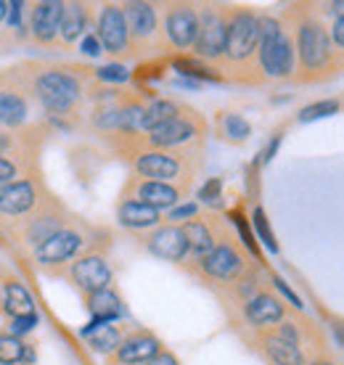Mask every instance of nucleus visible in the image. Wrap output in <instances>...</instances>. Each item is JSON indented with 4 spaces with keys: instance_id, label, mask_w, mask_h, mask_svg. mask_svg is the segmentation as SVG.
Here are the masks:
<instances>
[{
    "instance_id": "1",
    "label": "nucleus",
    "mask_w": 344,
    "mask_h": 365,
    "mask_svg": "<svg viewBox=\"0 0 344 365\" xmlns=\"http://www.w3.org/2000/svg\"><path fill=\"white\" fill-rule=\"evenodd\" d=\"M291 46H294V83H326L342 72V51H336L326 24L305 9H289Z\"/></svg>"
},
{
    "instance_id": "2",
    "label": "nucleus",
    "mask_w": 344,
    "mask_h": 365,
    "mask_svg": "<svg viewBox=\"0 0 344 365\" xmlns=\"http://www.w3.org/2000/svg\"><path fill=\"white\" fill-rule=\"evenodd\" d=\"M24 80L29 85V93L40 109L51 119V128L64 125L66 119L77 117L85 96L82 77H93V69L80 66H54V64H21Z\"/></svg>"
},
{
    "instance_id": "3",
    "label": "nucleus",
    "mask_w": 344,
    "mask_h": 365,
    "mask_svg": "<svg viewBox=\"0 0 344 365\" xmlns=\"http://www.w3.org/2000/svg\"><path fill=\"white\" fill-rule=\"evenodd\" d=\"M204 151H162V148H143L138 151L130 165L133 175L143 180L167 182L175 188H183L188 193L201 165H204Z\"/></svg>"
},
{
    "instance_id": "4",
    "label": "nucleus",
    "mask_w": 344,
    "mask_h": 365,
    "mask_svg": "<svg viewBox=\"0 0 344 365\" xmlns=\"http://www.w3.org/2000/svg\"><path fill=\"white\" fill-rule=\"evenodd\" d=\"M260 27V40H257V69L263 80H289L294 77V46L286 24L275 16H257Z\"/></svg>"
},
{
    "instance_id": "5",
    "label": "nucleus",
    "mask_w": 344,
    "mask_h": 365,
    "mask_svg": "<svg viewBox=\"0 0 344 365\" xmlns=\"http://www.w3.org/2000/svg\"><path fill=\"white\" fill-rule=\"evenodd\" d=\"M209 222H212V230H215V247L209 249L188 273L199 275L201 281H220L233 286L236 281H241L244 275L252 273V267L246 262L244 252L236 247L233 236L226 233L223 222L218 217H209Z\"/></svg>"
},
{
    "instance_id": "6",
    "label": "nucleus",
    "mask_w": 344,
    "mask_h": 365,
    "mask_svg": "<svg viewBox=\"0 0 344 365\" xmlns=\"http://www.w3.org/2000/svg\"><path fill=\"white\" fill-rule=\"evenodd\" d=\"M207 140V122L204 114L183 103L181 111L159 128L141 135V151L143 148H162V151H204Z\"/></svg>"
},
{
    "instance_id": "7",
    "label": "nucleus",
    "mask_w": 344,
    "mask_h": 365,
    "mask_svg": "<svg viewBox=\"0 0 344 365\" xmlns=\"http://www.w3.org/2000/svg\"><path fill=\"white\" fill-rule=\"evenodd\" d=\"M72 215L64 210V204L56 199L54 193L48 196L43 204H37L35 210L21 215V217L11 220L9 230L14 233V241H19L21 247H27L35 252L40 244H46L48 238L66 228L72 222Z\"/></svg>"
},
{
    "instance_id": "8",
    "label": "nucleus",
    "mask_w": 344,
    "mask_h": 365,
    "mask_svg": "<svg viewBox=\"0 0 344 365\" xmlns=\"http://www.w3.org/2000/svg\"><path fill=\"white\" fill-rule=\"evenodd\" d=\"M32 106H37L29 85L24 80L21 64L0 74V128L21 130L32 125Z\"/></svg>"
},
{
    "instance_id": "9",
    "label": "nucleus",
    "mask_w": 344,
    "mask_h": 365,
    "mask_svg": "<svg viewBox=\"0 0 344 365\" xmlns=\"http://www.w3.org/2000/svg\"><path fill=\"white\" fill-rule=\"evenodd\" d=\"M77 220H72L66 228H61L59 233H54L46 244H40V247L32 252L35 262L40 267H46L48 273L56 275L61 267L69 265L80 252L82 255L88 252V236L80 230V222H77Z\"/></svg>"
},
{
    "instance_id": "10",
    "label": "nucleus",
    "mask_w": 344,
    "mask_h": 365,
    "mask_svg": "<svg viewBox=\"0 0 344 365\" xmlns=\"http://www.w3.org/2000/svg\"><path fill=\"white\" fill-rule=\"evenodd\" d=\"M125 16L127 40H130V56L148 53L154 48H162V35H159V6L154 3H125L122 6Z\"/></svg>"
},
{
    "instance_id": "11",
    "label": "nucleus",
    "mask_w": 344,
    "mask_h": 365,
    "mask_svg": "<svg viewBox=\"0 0 344 365\" xmlns=\"http://www.w3.org/2000/svg\"><path fill=\"white\" fill-rule=\"evenodd\" d=\"M193 58L218 69L226 58V9L207 6L199 11V29L193 40Z\"/></svg>"
},
{
    "instance_id": "12",
    "label": "nucleus",
    "mask_w": 344,
    "mask_h": 365,
    "mask_svg": "<svg viewBox=\"0 0 344 365\" xmlns=\"http://www.w3.org/2000/svg\"><path fill=\"white\" fill-rule=\"evenodd\" d=\"M56 275H64L82 297L103 292V289H109L111 283V267L101 252H85V255L74 257L72 262L61 267Z\"/></svg>"
},
{
    "instance_id": "13",
    "label": "nucleus",
    "mask_w": 344,
    "mask_h": 365,
    "mask_svg": "<svg viewBox=\"0 0 344 365\" xmlns=\"http://www.w3.org/2000/svg\"><path fill=\"white\" fill-rule=\"evenodd\" d=\"M196 29H199V11L191 3H167L162 9V24H159V35H162V46L172 51H186L193 46L196 40Z\"/></svg>"
},
{
    "instance_id": "14",
    "label": "nucleus",
    "mask_w": 344,
    "mask_h": 365,
    "mask_svg": "<svg viewBox=\"0 0 344 365\" xmlns=\"http://www.w3.org/2000/svg\"><path fill=\"white\" fill-rule=\"evenodd\" d=\"M51 196V191L46 188L43 178H19L14 182H6L0 185V217L6 220H16L21 215H27L43 204V201Z\"/></svg>"
},
{
    "instance_id": "15",
    "label": "nucleus",
    "mask_w": 344,
    "mask_h": 365,
    "mask_svg": "<svg viewBox=\"0 0 344 365\" xmlns=\"http://www.w3.org/2000/svg\"><path fill=\"white\" fill-rule=\"evenodd\" d=\"M119 199L138 201V204H143V207L164 212V210L178 207V204L186 199V191H183V188H175V185H167V182L143 180V178L130 175L125 180V185H122V196H119Z\"/></svg>"
},
{
    "instance_id": "16",
    "label": "nucleus",
    "mask_w": 344,
    "mask_h": 365,
    "mask_svg": "<svg viewBox=\"0 0 344 365\" xmlns=\"http://www.w3.org/2000/svg\"><path fill=\"white\" fill-rule=\"evenodd\" d=\"M93 32H96V37H98V43L106 56H111V58L130 56V40H127L122 6H117V3H106V6L101 9L98 24H96Z\"/></svg>"
},
{
    "instance_id": "17",
    "label": "nucleus",
    "mask_w": 344,
    "mask_h": 365,
    "mask_svg": "<svg viewBox=\"0 0 344 365\" xmlns=\"http://www.w3.org/2000/svg\"><path fill=\"white\" fill-rule=\"evenodd\" d=\"M61 0H40L29 9L27 35L37 46L54 48L59 43V24H61Z\"/></svg>"
},
{
    "instance_id": "18",
    "label": "nucleus",
    "mask_w": 344,
    "mask_h": 365,
    "mask_svg": "<svg viewBox=\"0 0 344 365\" xmlns=\"http://www.w3.org/2000/svg\"><path fill=\"white\" fill-rule=\"evenodd\" d=\"M146 249L151 252L159 259H167V262H178L183 265V259L188 257V247H186V238H183L181 225H156L148 236L143 238Z\"/></svg>"
},
{
    "instance_id": "19",
    "label": "nucleus",
    "mask_w": 344,
    "mask_h": 365,
    "mask_svg": "<svg viewBox=\"0 0 344 365\" xmlns=\"http://www.w3.org/2000/svg\"><path fill=\"white\" fill-rule=\"evenodd\" d=\"M283 315H286L283 302L270 292L254 294L252 299H246L244 304H241V318H244V323H249L254 331L273 329Z\"/></svg>"
},
{
    "instance_id": "20",
    "label": "nucleus",
    "mask_w": 344,
    "mask_h": 365,
    "mask_svg": "<svg viewBox=\"0 0 344 365\" xmlns=\"http://www.w3.org/2000/svg\"><path fill=\"white\" fill-rule=\"evenodd\" d=\"M162 349L159 339L148 331H136L119 341V347L109 355V365H143Z\"/></svg>"
},
{
    "instance_id": "21",
    "label": "nucleus",
    "mask_w": 344,
    "mask_h": 365,
    "mask_svg": "<svg viewBox=\"0 0 344 365\" xmlns=\"http://www.w3.org/2000/svg\"><path fill=\"white\" fill-rule=\"evenodd\" d=\"M181 230H183V238H186V247H188V257L183 259V265H186V270H191L201 257L207 255L209 249L215 247V230H212L209 217L186 220L181 225Z\"/></svg>"
},
{
    "instance_id": "22",
    "label": "nucleus",
    "mask_w": 344,
    "mask_h": 365,
    "mask_svg": "<svg viewBox=\"0 0 344 365\" xmlns=\"http://www.w3.org/2000/svg\"><path fill=\"white\" fill-rule=\"evenodd\" d=\"M85 32H91V6L88 3H64L59 40L64 46H72V43L82 40Z\"/></svg>"
},
{
    "instance_id": "23",
    "label": "nucleus",
    "mask_w": 344,
    "mask_h": 365,
    "mask_svg": "<svg viewBox=\"0 0 344 365\" xmlns=\"http://www.w3.org/2000/svg\"><path fill=\"white\" fill-rule=\"evenodd\" d=\"M257 344L263 347L265 357H268L273 365H305L308 363L305 352H302L297 344H291V341H286V339L275 336L273 331H260Z\"/></svg>"
},
{
    "instance_id": "24",
    "label": "nucleus",
    "mask_w": 344,
    "mask_h": 365,
    "mask_svg": "<svg viewBox=\"0 0 344 365\" xmlns=\"http://www.w3.org/2000/svg\"><path fill=\"white\" fill-rule=\"evenodd\" d=\"M85 304H88V312L93 315V320L82 329V336L91 334L96 326L114 323V320H119V315H122V302H119V297L111 292V289H103V292H98V294L85 297Z\"/></svg>"
},
{
    "instance_id": "25",
    "label": "nucleus",
    "mask_w": 344,
    "mask_h": 365,
    "mask_svg": "<svg viewBox=\"0 0 344 365\" xmlns=\"http://www.w3.org/2000/svg\"><path fill=\"white\" fill-rule=\"evenodd\" d=\"M117 220H119V225H122V228L143 233V230H154L164 217H162V212L151 210V207H143V204H138V201L119 199Z\"/></svg>"
},
{
    "instance_id": "26",
    "label": "nucleus",
    "mask_w": 344,
    "mask_h": 365,
    "mask_svg": "<svg viewBox=\"0 0 344 365\" xmlns=\"http://www.w3.org/2000/svg\"><path fill=\"white\" fill-rule=\"evenodd\" d=\"M0 307L9 318H19V315H29L35 312V302L29 297V292L24 289V283L14 278L11 273H6L3 278V299H0Z\"/></svg>"
},
{
    "instance_id": "27",
    "label": "nucleus",
    "mask_w": 344,
    "mask_h": 365,
    "mask_svg": "<svg viewBox=\"0 0 344 365\" xmlns=\"http://www.w3.org/2000/svg\"><path fill=\"white\" fill-rule=\"evenodd\" d=\"M215 133L220 140H226L231 146H244L252 135V125L236 111H220L215 117Z\"/></svg>"
},
{
    "instance_id": "28",
    "label": "nucleus",
    "mask_w": 344,
    "mask_h": 365,
    "mask_svg": "<svg viewBox=\"0 0 344 365\" xmlns=\"http://www.w3.org/2000/svg\"><path fill=\"white\" fill-rule=\"evenodd\" d=\"M170 64L175 66V72L181 74V80H191V83H196V85L226 83L215 66L204 64V61L193 58V56H175V58H170Z\"/></svg>"
},
{
    "instance_id": "29",
    "label": "nucleus",
    "mask_w": 344,
    "mask_h": 365,
    "mask_svg": "<svg viewBox=\"0 0 344 365\" xmlns=\"http://www.w3.org/2000/svg\"><path fill=\"white\" fill-rule=\"evenodd\" d=\"M181 101H172V98H151L146 101L143 114H141V133H148V130L159 128L164 122H170L178 111H181Z\"/></svg>"
},
{
    "instance_id": "30",
    "label": "nucleus",
    "mask_w": 344,
    "mask_h": 365,
    "mask_svg": "<svg viewBox=\"0 0 344 365\" xmlns=\"http://www.w3.org/2000/svg\"><path fill=\"white\" fill-rule=\"evenodd\" d=\"M85 339H88V347L93 352L111 355L119 347V341H122V329H117L114 323H103V326H96L91 334H85Z\"/></svg>"
},
{
    "instance_id": "31",
    "label": "nucleus",
    "mask_w": 344,
    "mask_h": 365,
    "mask_svg": "<svg viewBox=\"0 0 344 365\" xmlns=\"http://www.w3.org/2000/svg\"><path fill=\"white\" fill-rule=\"evenodd\" d=\"M24 339H16L11 334H0V365H21L24 360Z\"/></svg>"
},
{
    "instance_id": "32",
    "label": "nucleus",
    "mask_w": 344,
    "mask_h": 365,
    "mask_svg": "<svg viewBox=\"0 0 344 365\" xmlns=\"http://www.w3.org/2000/svg\"><path fill=\"white\" fill-rule=\"evenodd\" d=\"M336 111H339V101H318V103H310L305 109L299 111V122H315V119H323V117H334Z\"/></svg>"
},
{
    "instance_id": "33",
    "label": "nucleus",
    "mask_w": 344,
    "mask_h": 365,
    "mask_svg": "<svg viewBox=\"0 0 344 365\" xmlns=\"http://www.w3.org/2000/svg\"><path fill=\"white\" fill-rule=\"evenodd\" d=\"M93 77L98 80V83H127L130 80V72H127L122 64H106V66H98V69H93Z\"/></svg>"
},
{
    "instance_id": "34",
    "label": "nucleus",
    "mask_w": 344,
    "mask_h": 365,
    "mask_svg": "<svg viewBox=\"0 0 344 365\" xmlns=\"http://www.w3.org/2000/svg\"><path fill=\"white\" fill-rule=\"evenodd\" d=\"M37 326V312H29V315H19V318H11V326H9V334L11 336H27V334H32Z\"/></svg>"
},
{
    "instance_id": "35",
    "label": "nucleus",
    "mask_w": 344,
    "mask_h": 365,
    "mask_svg": "<svg viewBox=\"0 0 344 365\" xmlns=\"http://www.w3.org/2000/svg\"><path fill=\"white\" fill-rule=\"evenodd\" d=\"M199 199L204 204H212V207H220V199H223V180L220 178H212L199 188Z\"/></svg>"
},
{
    "instance_id": "36",
    "label": "nucleus",
    "mask_w": 344,
    "mask_h": 365,
    "mask_svg": "<svg viewBox=\"0 0 344 365\" xmlns=\"http://www.w3.org/2000/svg\"><path fill=\"white\" fill-rule=\"evenodd\" d=\"M199 217V204H178V207H172L167 220H170V225H178L183 220H193Z\"/></svg>"
},
{
    "instance_id": "37",
    "label": "nucleus",
    "mask_w": 344,
    "mask_h": 365,
    "mask_svg": "<svg viewBox=\"0 0 344 365\" xmlns=\"http://www.w3.org/2000/svg\"><path fill=\"white\" fill-rule=\"evenodd\" d=\"M254 225H257V230H260V236H263V241H265V247L270 249V252H275V238H273V230H270V225H268V217H265V212L257 207L254 210Z\"/></svg>"
},
{
    "instance_id": "38",
    "label": "nucleus",
    "mask_w": 344,
    "mask_h": 365,
    "mask_svg": "<svg viewBox=\"0 0 344 365\" xmlns=\"http://www.w3.org/2000/svg\"><path fill=\"white\" fill-rule=\"evenodd\" d=\"M21 178V170H19V165L14 162V159H9V156H0V185H6V182H14Z\"/></svg>"
},
{
    "instance_id": "39",
    "label": "nucleus",
    "mask_w": 344,
    "mask_h": 365,
    "mask_svg": "<svg viewBox=\"0 0 344 365\" xmlns=\"http://www.w3.org/2000/svg\"><path fill=\"white\" fill-rule=\"evenodd\" d=\"M233 222L238 225V233H241V244H244V247L249 249L254 257H260V252H257V247H254L252 230H249V225H246V217H241L238 212H233Z\"/></svg>"
},
{
    "instance_id": "40",
    "label": "nucleus",
    "mask_w": 344,
    "mask_h": 365,
    "mask_svg": "<svg viewBox=\"0 0 344 365\" xmlns=\"http://www.w3.org/2000/svg\"><path fill=\"white\" fill-rule=\"evenodd\" d=\"M80 51L85 56H91V58H96V56H101L103 53V48H101V43H98V37H96V32H85L82 35V40H80Z\"/></svg>"
},
{
    "instance_id": "41",
    "label": "nucleus",
    "mask_w": 344,
    "mask_h": 365,
    "mask_svg": "<svg viewBox=\"0 0 344 365\" xmlns=\"http://www.w3.org/2000/svg\"><path fill=\"white\" fill-rule=\"evenodd\" d=\"M331 43H334L336 51H342L344 48V16L339 14V16L334 19V27H331Z\"/></svg>"
},
{
    "instance_id": "42",
    "label": "nucleus",
    "mask_w": 344,
    "mask_h": 365,
    "mask_svg": "<svg viewBox=\"0 0 344 365\" xmlns=\"http://www.w3.org/2000/svg\"><path fill=\"white\" fill-rule=\"evenodd\" d=\"M143 365H178V357L172 355V352H167V349H159L151 360H146Z\"/></svg>"
},
{
    "instance_id": "43",
    "label": "nucleus",
    "mask_w": 344,
    "mask_h": 365,
    "mask_svg": "<svg viewBox=\"0 0 344 365\" xmlns=\"http://www.w3.org/2000/svg\"><path fill=\"white\" fill-rule=\"evenodd\" d=\"M278 143H281V135H273L270 146H268V148L263 151V162H270L273 154H275V148H278Z\"/></svg>"
},
{
    "instance_id": "44",
    "label": "nucleus",
    "mask_w": 344,
    "mask_h": 365,
    "mask_svg": "<svg viewBox=\"0 0 344 365\" xmlns=\"http://www.w3.org/2000/svg\"><path fill=\"white\" fill-rule=\"evenodd\" d=\"M6 11H9V3H6V0H0V21L6 19Z\"/></svg>"
},
{
    "instance_id": "45",
    "label": "nucleus",
    "mask_w": 344,
    "mask_h": 365,
    "mask_svg": "<svg viewBox=\"0 0 344 365\" xmlns=\"http://www.w3.org/2000/svg\"><path fill=\"white\" fill-rule=\"evenodd\" d=\"M305 365H336V363H331V360H310Z\"/></svg>"
}]
</instances>
